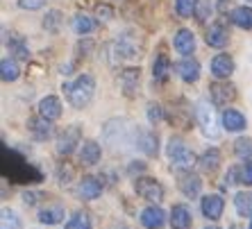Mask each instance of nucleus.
I'll return each mask as SVG.
<instances>
[{"label":"nucleus","mask_w":252,"mask_h":229,"mask_svg":"<svg viewBox=\"0 0 252 229\" xmlns=\"http://www.w3.org/2000/svg\"><path fill=\"white\" fill-rule=\"evenodd\" d=\"M193 223V213L187 204H175L170 209V227L173 229H189Z\"/></svg>","instance_id":"nucleus-19"},{"label":"nucleus","mask_w":252,"mask_h":229,"mask_svg":"<svg viewBox=\"0 0 252 229\" xmlns=\"http://www.w3.org/2000/svg\"><path fill=\"white\" fill-rule=\"evenodd\" d=\"M170 59L166 57V55H159L157 59H155V64H153V77L157 80V82H164L166 77H168L170 73Z\"/></svg>","instance_id":"nucleus-31"},{"label":"nucleus","mask_w":252,"mask_h":229,"mask_svg":"<svg viewBox=\"0 0 252 229\" xmlns=\"http://www.w3.org/2000/svg\"><path fill=\"white\" fill-rule=\"evenodd\" d=\"M239 175L241 184L252 186V159H243V164H239Z\"/></svg>","instance_id":"nucleus-37"},{"label":"nucleus","mask_w":252,"mask_h":229,"mask_svg":"<svg viewBox=\"0 0 252 229\" xmlns=\"http://www.w3.org/2000/svg\"><path fill=\"white\" fill-rule=\"evenodd\" d=\"M141 225L146 229H161L166 225V213L157 204H150L141 211Z\"/></svg>","instance_id":"nucleus-13"},{"label":"nucleus","mask_w":252,"mask_h":229,"mask_svg":"<svg viewBox=\"0 0 252 229\" xmlns=\"http://www.w3.org/2000/svg\"><path fill=\"white\" fill-rule=\"evenodd\" d=\"M95 16L102 18V21H109V18H114V9L109 5H98L95 7Z\"/></svg>","instance_id":"nucleus-41"},{"label":"nucleus","mask_w":252,"mask_h":229,"mask_svg":"<svg viewBox=\"0 0 252 229\" xmlns=\"http://www.w3.org/2000/svg\"><path fill=\"white\" fill-rule=\"evenodd\" d=\"M139 77H141L139 68H125V71H121V75H118L121 91H123L127 98H134V95H136V88H139Z\"/></svg>","instance_id":"nucleus-15"},{"label":"nucleus","mask_w":252,"mask_h":229,"mask_svg":"<svg viewBox=\"0 0 252 229\" xmlns=\"http://www.w3.org/2000/svg\"><path fill=\"white\" fill-rule=\"evenodd\" d=\"M112 229H127V227H125V225H114Z\"/></svg>","instance_id":"nucleus-44"},{"label":"nucleus","mask_w":252,"mask_h":229,"mask_svg":"<svg viewBox=\"0 0 252 229\" xmlns=\"http://www.w3.org/2000/svg\"><path fill=\"white\" fill-rule=\"evenodd\" d=\"M220 123L227 132H241V129H246V116L236 109H225L223 116H220Z\"/></svg>","instance_id":"nucleus-24"},{"label":"nucleus","mask_w":252,"mask_h":229,"mask_svg":"<svg viewBox=\"0 0 252 229\" xmlns=\"http://www.w3.org/2000/svg\"><path fill=\"white\" fill-rule=\"evenodd\" d=\"M234 184H241V175H239V166H232L225 175V186H234Z\"/></svg>","instance_id":"nucleus-40"},{"label":"nucleus","mask_w":252,"mask_h":229,"mask_svg":"<svg viewBox=\"0 0 252 229\" xmlns=\"http://www.w3.org/2000/svg\"><path fill=\"white\" fill-rule=\"evenodd\" d=\"M134 191L141 200L150 202V204H159V202L164 200V186H161L155 177H136Z\"/></svg>","instance_id":"nucleus-6"},{"label":"nucleus","mask_w":252,"mask_h":229,"mask_svg":"<svg viewBox=\"0 0 252 229\" xmlns=\"http://www.w3.org/2000/svg\"><path fill=\"white\" fill-rule=\"evenodd\" d=\"M248 2H252V0H248Z\"/></svg>","instance_id":"nucleus-47"},{"label":"nucleus","mask_w":252,"mask_h":229,"mask_svg":"<svg viewBox=\"0 0 252 229\" xmlns=\"http://www.w3.org/2000/svg\"><path fill=\"white\" fill-rule=\"evenodd\" d=\"M175 12L177 16L191 18L198 12V0H175Z\"/></svg>","instance_id":"nucleus-32"},{"label":"nucleus","mask_w":252,"mask_h":229,"mask_svg":"<svg viewBox=\"0 0 252 229\" xmlns=\"http://www.w3.org/2000/svg\"><path fill=\"white\" fill-rule=\"evenodd\" d=\"M82 141V127L80 125H68L59 132L57 136V154L59 157H70L75 147Z\"/></svg>","instance_id":"nucleus-7"},{"label":"nucleus","mask_w":252,"mask_h":229,"mask_svg":"<svg viewBox=\"0 0 252 229\" xmlns=\"http://www.w3.org/2000/svg\"><path fill=\"white\" fill-rule=\"evenodd\" d=\"M59 25H62V12H57V9L46 12V16H43V28H46L48 32H57Z\"/></svg>","instance_id":"nucleus-35"},{"label":"nucleus","mask_w":252,"mask_h":229,"mask_svg":"<svg viewBox=\"0 0 252 229\" xmlns=\"http://www.w3.org/2000/svg\"><path fill=\"white\" fill-rule=\"evenodd\" d=\"M248 229H252V218H250V227H248Z\"/></svg>","instance_id":"nucleus-46"},{"label":"nucleus","mask_w":252,"mask_h":229,"mask_svg":"<svg viewBox=\"0 0 252 229\" xmlns=\"http://www.w3.org/2000/svg\"><path fill=\"white\" fill-rule=\"evenodd\" d=\"M136 134H139V125L129 123L127 118H112L102 127V139L107 145H112L114 152L136 147Z\"/></svg>","instance_id":"nucleus-1"},{"label":"nucleus","mask_w":252,"mask_h":229,"mask_svg":"<svg viewBox=\"0 0 252 229\" xmlns=\"http://www.w3.org/2000/svg\"><path fill=\"white\" fill-rule=\"evenodd\" d=\"M102 157V150L95 141H84L80 147V164L82 166H95Z\"/></svg>","instance_id":"nucleus-25"},{"label":"nucleus","mask_w":252,"mask_h":229,"mask_svg":"<svg viewBox=\"0 0 252 229\" xmlns=\"http://www.w3.org/2000/svg\"><path fill=\"white\" fill-rule=\"evenodd\" d=\"M64 220V206L57 204V202H50V204L41 206L39 211V223L43 225H59Z\"/></svg>","instance_id":"nucleus-21"},{"label":"nucleus","mask_w":252,"mask_h":229,"mask_svg":"<svg viewBox=\"0 0 252 229\" xmlns=\"http://www.w3.org/2000/svg\"><path fill=\"white\" fill-rule=\"evenodd\" d=\"M64 229H91V220H89L87 213L77 211V213H73V218H68V223H66Z\"/></svg>","instance_id":"nucleus-33"},{"label":"nucleus","mask_w":252,"mask_h":229,"mask_svg":"<svg viewBox=\"0 0 252 229\" xmlns=\"http://www.w3.org/2000/svg\"><path fill=\"white\" fill-rule=\"evenodd\" d=\"M175 71L184 82L193 84V82H198V77H200V64H198V59H193V57H184L182 61L175 64Z\"/></svg>","instance_id":"nucleus-17"},{"label":"nucleus","mask_w":252,"mask_h":229,"mask_svg":"<svg viewBox=\"0 0 252 229\" xmlns=\"http://www.w3.org/2000/svg\"><path fill=\"white\" fill-rule=\"evenodd\" d=\"M0 73H2V82H16L18 75H21V68H18L16 59L5 57L0 61Z\"/></svg>","instance_id":"nucleus-28"},{"label":"nucleus","mask_w":252,"mask_h":229,"mask_svg":"<svg viewBox=\"0 0 252 229\" xmlns=\"http://www.w3.org/2000/svg\"><path fill=\"white\" fill-rule=\"evenodd\" d=\"M234 209L241 218H252V193H246V191L236 193L234 195Z\"/></svg>","instance_id":"nucleus-27"},{"label":"nucleus","mask_w":252,"mask_h":229,"mask_svg":"<svg viewBox=\"0 0 252 229\" xmlns=\"http://www.w3.org/2000/svg\"><path fill=\"white\" fill-rule=\"evenodd\" d=\"M207 46L211 48H225L229 41V29L223 21H216V23H211L209 29H207V36H205Z\"/></svg>","instance_id":"nucleus-11"},{"label":"nucleus","mask_w":252,"mask_h":229,"mask_svg":"<svg viewBox=\"0 0 252 229\" xmlns=\"http://www.w3.org/2000/svg\"><path fill=\"white\" fill-rule=\"evenodd\" d=\"M7 46H9V50H12L14 55H16V57H21V59H28V48H25V43H23V39H21V36H16L14 34V39H9V41H7Z\"/></svg>","instance_id":"nucleus-36"},{"label":"nucleus","mask_w":252,"mask_h":229,"mask_svg":"<svg viewBox=\"0 0 252 229\" xmlns=\"http://www.w3.org/2000/svg\"><path fill=\"white\" fill-rule=\"evenodd\" d=\"M234 73V59L229 57V55L220 53L216 57L211 59V75L218 77V80H227L229 75Z\"/></svg>","instance_id":"nucleus-16"},{"label":"nucleus","mask_w":252,"mask_h":229,"mask_svg":"<svg viewBox=\"0 0 252 229\" xmlns=\"http://www.w3.org/2000/svg\"><path fill=\"white\" fill-rule=\"evenodd\" d=\"M0 229H23V223H21V218L14 209H7L2 206V211H0Z\"/></svg>","instance_id":"nucleus-29"},{"label":"nucleus","mask_w":252,"mask_h":229,"mask_svg":"<svg viewBox=\"0 0 252 229\" xmlns=\"http://www.w3.org/2000/svg\"><path fill=\"white\" fill-rule=\"evenodd\" d=\"M195 120H198L200 129L207 139H218L220 136V129H218V116H216V109H214V102H207V100H198L195 102Z\"/></svg>","instance_id":"nucleus-5"},{"label":"nucleus","mask_w":252,"mask_h":229,"mask_svg":"<svg viewBox=\"0 0 252 229\" xmlns=\"http://www.w3.org/2000/svg\"><path fill=\"white\" fill-rule=\"evenodd\" d=\"M36 198H39V193H23V202L25 204H30V206L36 202Z\"/></svg>","instance_id":"nucleus-43"},{"label":"nucleus","mask_w":252,"mask_h":229,"mask_svg":"<svg viewBox=\"0 0 252 229\" xmlns=\"http://www.w3.org/2000/svg\"><path fill=\"white\" fill-rule=\"evenodd\" d=\"M220 150L218 147H207L205 152L198 157V166H200V171L202 172H214L220 166Z\"/></svg>","instance_id":"nucleus-23"},{"label":"nucleus","mask_w":252,"mask_h":229,"mask_svg":"<svg viewBox=\"0 0 252 229\" xmlns=\"http://www.w3.org/2000/svg\"><path fill=\"white\" fill-rule=\"evenodd\" d=\"M127 171L129 172H141V171H146V164H143V161H132V166H129V168H127Z\"/></svg>","instance_id":"nucleus-42"},{"label":"nucleus","mask_w":252,"mask_h":229,"mask_svg":"<svg viewBox=\"0 0 252 229\" xmlns=\"http://www.w3.org/2000/svg\"><path fill=\"white\" fill-rule=\"evenodd\" d=\"M205 229H220V227H205Z\"/></svg>","instance_id":"nucleus-45"},{"label":"nucleus","mask_w":252,"mask_h":229,"mask_svg":"<svg viewBox=\"0 0 252 229\" xmlns=\"http://www.w3.org/2000/svg\"><path fill=\"white\" fill-rule=\"evenodd\" d=\"M209 95H211V102L218 107H227L229 102L236 100V86L229 84L227 80H220V82H214L209 86Z\"/></svg>","instance_id":"nucleus-8"},{"label":"nucleus","mask_w":252,"mask_h":229,"mask_svg":"<svg viewBox=\"0 0 252 229\" xmlns=\"http://www.w3.org/2000/svg\"><path fill=\"white\" fill-rule=\"evenodd\" d=\"M73 29H75L80 36L91 34L95 29V21L91 16H87V14H75V18H73Z\"/></svg>","instance_id":"nucleus-30"},{"label":"nucleus","mask_w":252,"mask_h":229,"mask_svg":"<svg viewBox=\"0 0 252 229\" xmlns=\"http://www.w3.org/2000/svg\"><path fill=\"white\" fill-rule=\"evenodd\" d=\"M161 118H164V109L159 105H155V102H150V105H148V120L153 125H157Z\"/></svg>","instance_id":"nucleus-38"},{"label":"nucleus","mask_w":252,"mask_h":229,"mask_svg":"<svg viewBox=\"0 0 252 229\" xmlns=\"http://www.w3.org/2000/svg\"><path fill=\"white\" fill-rule=\"evenodd\" d=\"M234 152H236V157H241V159H252V139H246V136L236 139Z\"/></svg>","instance_id":"nucleus-34"},{"label":"nucleus","mask_w":252,"mask_h":229,"mask_svg":"<svg viewBox=\"0 0 252 229\" xmlns=\"http://www.w3.org/2000/svg\"><path fill=\"white\" fill-rule=\"evenodd\" d=\"M102 193V182L98 177H82L80 184H77V195L82 200H95Z\"/></svg>","instance_id":"nucleus-18"},{"label":"nucleus","mask_w":252,"mask_h":229,"mask_svg":"<svg viewBox=\"0 0 252 229\" xmlns=\"http://www.w3.org/2000/svg\"><path fill=\"white\" fill-rule=\"evenodd\" d=\"M180 191H182L184 198H189V200H193V198H198L200 191H202V179H200L198 175H193L191 171H182V175H180Z\"/></svg>","instance_id":"nucleus-12"},{"label":"nucleus","mask_w":252,"mask_h":229,"mask_svg":"<svg viewBox=\"0 0 252 229\" xmlns=\"http://www.w3.org/2000/svg\"><path fill=\"white\" fill-rule=\"evenodd\" d=\"M166 154L170 159V168L175 171H191L193 166H198V157L182 139H170L166 145Z\"/></svg>","instance_id":"nucleus-4"},{"label":"nucleus","mask_w":252,"mask_h":229,"mask_svg":"<svg viewBox=\"0 0 252 229\" xmlns=\"http://www.w3.org/2000/svg\"><path fill=\"white\" fill-rule=\"evenodd\" d=\"M136 147L141 152H146L148 157H157L159 154V139L153 129L139 127V134H136Z\"/></svg>","instance_id":"nucleus-10"},{"label":"nucleus","mask_w":252,"mask_h":229,"mask_svg":"<svg viewBox=\"0 0 252 229\" xmlns=\"http://www.w3.org/2000/svg\"><path fill=\"white\" fill-rule=\"evenodd\" d=\"M141 50H143V46L136 43L134 36L123 34L107 46V59H109L112 66H116V64H121V61H129V59L141 57Z\"/></svg>","instance_id":"nucleus-3"},{"label":"nucleus","mask_w":252,"mask_h":229,"mask_svg":"<svg viewBox=\"0 0 252 229\" xmlns=\"http://www.w3.org/2000/svg\"><path fill=\"white\" fill-rule=\"evenodd\" d=\"M28 132L34 136V141H48L53 136V120L43 118L41 114L39 116H32L28 120Z\"/></svg>","instance_id":"nucleus-9"},{"label":"nucleus","mask_w":252,"mask_h":229,"mask_svg":"<svg viewBox=\"0 0 252 229\" xmlns=\"http://www.w3.org/2000/svg\"><path fill=\"white\" fill-rule=\"evenodd\" d=\"M173 46H175V50L180 55L189 57V55L195 50V36H193V32H191V29H187V28L177 29L175 39H173Z\"/></svg>","instance_id":"nucleus-20"},{"label":"nucleus","mask_w":252,"mask_h":229,"mask_svg":"<svg viewBox=\"0 0 252 229\" xmlns=\"http://www.w3.org/2000/svg\"><path fill=\"white\" fill-rule=\"evenodd\" d=\"M16 5L21 9H28V12H36V9H41L46 5V0H16Z\"/></svg>","instance_id":"nucleus-39"},{"label":"nucleus","mask_w":252,"mask_h":229,"mask_svg":"<svg viewBox=\"0 0 252 229\" xmlns=\"http://www.w3.org/2000/svg\"><path fill=\"white\" fill-rule=\"evenodd\" d=\"M229 18H232V23L236 25V28L241 29H252V7H234L232 9V14H229Z\"/></svg>","instance_id":"nucleus-26"},{"label":"nucleus","mask_w":252,"mask_h":229,"mask_svg":"<svg viewBox=\"0 0 252 229\" xmlns=\"http://www.w3.org/2000/svg\"><path fill=\"white\" fill-rule=\"evenodd\" d=\"M62 91H64L66 100L70 102V107L84 109V107L91 105V100H94V95H95V80H94V75L82 73L73 82H66L62 86Z\"/></svg>","instance_id":"nucleus-2"},{"label":"nucleus","mask_w":252,"mask_h":229,"mask_svg":"<svg viewBox=\"0 0 252 229\" xmlns=\"http://www.w3.org/2000/svg\"><path fill=\"white\" fill-rule=\"evenodd\" d=\"M200 209H202V216L209 218V220H218L223 216L225 209V200L220 195H205L202 202H200Z\"/></svg>","instance_id":"nucleus-14"},{"label":"nucleus","mask_w":252,"mask_h":229,"mask_svg":"<svg viewBox=\"0 0 252 229\" xmlns=\"http://www.w3.org/2000/svg\"><path fill=\"white\" fill-rule=\"evenodd\" d=\"M39 114L48 120H57L62 116V100L57 95H46L41 102H39Z\"/></svg>","instance_id":"nucleus-22"}]
</instances>
